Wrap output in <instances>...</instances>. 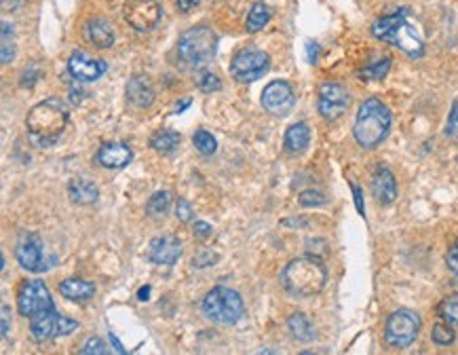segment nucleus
<instances>
[{"instance_id": "6ab92c4d", "label": "nucleus", "mask_w": 458, "mask_h": 355, "mask_svg": "<svg viewBox=\"0 0 458 355\" xmlns=\"http://www.w3.org/2000/svg\"><path fill=\"white\" fill-rule=\"evenodd\" d=\"M125 91H127V100L135 108H148L154 102V87H152L150 78L144 76V74L131 76L129 83H127V87H125Z\"/></svg>"}, {"instance_id": "c756f323", "label": "nucleus", "mask_w": 458, "mask_h": 355, "mask_svg": "<svg viewBox=\"0 0 458 355\" xmlns=\"http://www.w3.org/2000/svg\"><path fill=\"white\" fill-rule=\"evenodd\" d=\"M389 70H391V57H383V59L370 64L368 68H364L359 72V76L366 80H378V78H385Z\"/></svg>"}, {"instance_id": "79ce46f5", "label": "nucleus", "mask_w": 458, "mask_h": 355, "mask_svg": "<svg viewBox=\"0 0 458 355\" xmlns=\"http://www.w3.org/2000/svg\"><path fill=\"white\" fill-rule=\"evenodd\" d=\"M319 44L317 42H313V40H309L307 42V53H309V61L311 64H317V59H319Z\"/></svg>"}, {"instance_id": "09e8293b", "label": "nucleus", "mask_w": 458, "mask_h": 355, "mask_svg": "<svg viewBox=\"0 0 458 355\" xmlns=\"http://www.w3.org/2000/svg\"><path fill=\"white\" fill-rule=\"evenodd\" d=\"M188 106H190V100H184L182 104H178V106H175V112H182V110H186Z\"/></svg>"}, {"instance_id": "ddd939ff", "label": "nucleus", "mask_w": 458, "mask_h": 355, "mask_svg": "<svg viewBox=\"0 0 458 355\" xmlns=\"http://www.w3.org/2000/svg\"><path fill=\"white\" fill-rule=\"evenodd\" d=\"M349 104H351V95H349L345 85H340V83H323L319 87L317 106H319V114L326 121L340 119L347 112Z\"/></svg>"}, {"instance_id": "412c9836", "label": "nucleus", "mask_w": 458, "mask_h": 355, "mask_svg": "<svg viewBox=\"0 0 458 355\" xmlns=\"http://www.w3.org/2000/svg\"><path fill=\"white\" fill-rule=\"evenodd\" d=\"M68 195H70L72 203H76V205H91V203L97 201L99 191H97V186L91 180L74 178L70 182V186H68Z\"/></svg>"}, {"instance_id": "f257e3e1", "label": "nucleus", "mask_w": 458, "mask_h": 355, "mask_svg": "<svg viewBox=\"0 0 458 355\" xmlns=\"http://www.w3.org/2000/svg\"><path fill=\"white\" fill-rule=\"evenodd\" d=\"M68 125V108L61 97H49L30 108L25 116L27 138L38 148H49L57 144Z\"/></svg>"}, {"instance_id": "58836bf2", "label": "nucleus", "mask_w": 458, "mask_h": 355, "mask_svg": "<svg viewBox=\"0 0 458 355\" xmlns=\"http://www.w3.org/2000/svg\"><path fill=\"white\" fill-rule=\"evenodd\" d=\"M446 133H448V136H457L458 133V102L452 106V112H450V119H448Z\"/></svg>"}, {"instance_id": "f704fd0d", "label": "nucleus", "mask_w": 458, "mask_h": 355, "mask_svg": "<svg viewBox=\"0 0 458 355\" xmlns=\"http://www.w3.org/2000/svg\"><path fill=\"white\" fill-rule=\"evenodd\" d=\"M218 258H220L218 254L203 250V252H199V254L192 258V267H194V269H205V267H211L213 263H218Z\"/></svg>"}, {"instance_id": "bb28decb", "label": "nucleus", "mask_w": 458, "mask_h": 355, "mask_svg": "<svg viewBox=\"0 0 458 355\" xmlns=\"http://www.w3.org/2000/svg\"><path fill=\"white\" fill-rule=\"evenodd\" d=\"M169 205H171V195L167 191H156L146 203V214L150 218H163L169 212Z\"/></svg>"}, {"instance_id": "7ed1b4c3", "label": "nucleus", "mask_w": 458, "mask_h": 355, "mask_svg": "<svg viewBox=\"0 0 458 355\" xmlns=\"http://www.w3.org/2000/svg\"><path fill=\"white\" fill-rule=\"evenodd\" d=\"M372 34L378 40L391 42L393 47L406 51L412 57L423 55L425 51V40L423 34L416 30V25L410 23V13L408 8H400L391 15L380 17L378 21H374L372 25Z\"/></svg>"}, {"instance_id": "6e6552de", "label": "nucleus", "mask_w": 458, "mask_h": 355, "mask_svg": "<svg viewBox=\"0 0 458 355\" xmlns=\"http://www.w3.org/2000/svg\"><path fill=\"white\" fill-rule=\"evenodd\" d=\"M271 68V57L268 53L256 49V47H245L235 53L230 61V74L237 83H254L266 74Z\"/></svg>"}, {"instance_id": "423d86ee", "label": "nucleus", "mask_w": 458, "mask_h": 355, "mask_svg": "<svg viewBox=\"0 0 458 355\" xmlns=\"http://www.w3.org/2000/svg\"><path fill=\"white\" fill-rule=\"evenodd\" d=\"M203 313L213 324L235 326L243 318L245 305H243V299L237 290L218 286V288L209 290L207 296L203 299Z\"/></svg>"}, {"instance_id": "20e7f679", "label": "nucleus", "mask_w": 458, "mask_h": 355, "mask_svg": "<svg viewBox=\"0 0 458 355\" xmlns=\"http://www.w3.org/2000/svg\"><path fill=\"white\" fill-rule=\"evenodd\" d=\"M389 129H391V112L387 104H383L378 97L366 100L357 110V119L353 127V136L357 144L366 150H372L378 144H383V140L389 136Z\"/></svg>"}, {"instance_id": "de8ad7c7", "label": "nucleus", "mask_w": 458, "mask_h": 355, "mask_svg": "<svg viewBox=\"0 0 458 355\" xmlns=\"http://www.w3.org/2000/svg\"><path fill=\"white\" fill-rule=\"evenodd\" d=\"M148 296H150V286H142L140 292H137V299L140 301H148Z\"/></svg>"}, {"instance_id": "b1692460", "label": "nucleus", "mask_w": 458, "mask_h": 355, "mask_svg": "<svg viewBox=\"0 0 458 355\" xmlns=\"http://www.w3.org/2000/svg\"><path fill=\"white\" fill-rule=\"evenodd\" d=\"M287 328H290L292 337H294L296 341H300V343H311V341H315V337H317V330H315L313 322H311L309 315H304V313H294V315H290Z\"/></svg>"}, {"instance_id": "a211bd4d", "label": "nucleus", "mask_w": 458, "mask_h": 355, "mask_svg": "<svg viewBox=\"0 0 458 355\" xmlns=\"http://www.w3.org/2000/svg\"><path fill=\"white\" fill-rule=\"evenodd\" d=\"M131 159H133V152L123 142H110L97 150V163L106 169H123L131 163Z\"/></svg>"}, {"instance_id": "e433bc0d", "label": "nucleus", "mask_w": 458, "mask_h": 355, "mask_svg": "<svg viewBox=\"0 0 458 355\" xmlns=\"http://www.w3.org/2000/svg\"><path fill=\"white\" fill-rule=\"evenodd\" d=\"M192 233H194V237H197V239H207V237L213 233V227H211L209 222H203V220H199V222H194V227H192Z\"/></svg>"}, {"instance_id": "f8f14e48", "label": "nucleus", "mask_w": 458, "mask_h": 355, "mask_svg": "<svg viewBox=\"0 0 458 355\" xmlns=\"http://www.w3.org/2000/svg\"><path fill=\"white\" fill-rule=\"evenodd\" d=\"M161 4L156 0H125L123 4V17L125 21L137 30V32H148L156 28L161 21Z\"/></svg>"}, {"instance_id": "72a5a7b5", "label": "nucleus", "mask_w": 458, "mask_h": 355, "mask_svg": "<svg viewBox=\"0 0 458 355\" xmlns=\"http://www.w3.org/2000/svg\"><path fill=\"white\" fill-rule=\"evenodd\" d=\"M80 354L82 355H106L108 354V347H106V343L101 341V339H97V337H93V339H89L87 343H85V347L80 349Z\"/></svg>"}, {"instance_id": "9b49d317", "label": "nucleus", "mask_w": 458, "mask_h": 355, "mask_svg": "<svg viewBox=\"0 0 458 355\" xmlns=\"http://www.w3.org/2000/svg\"><path fill=\"white\" fill-rule=\"evenodd\" d=\"M44 248H42V239L36 233L30 231H21L15 243V258L21 265V269L30 271V273H42L47 271L51 265H47L44 256H42Z\"/></svg>"}, {"instance_id": "a878e982", "label": "nucleus", "mask_w": 458, "mask_h": 355, "mask_svg": "<svg viewBox=\"0 0 458 355\" xmlns=\"http://www.w3.org/2000/svg\"><path fill=\"white\" fill-rule=\"evenodd\" d=\"M271 21V8L264 2H254L247 13V32H260Z\"/></svg>"}, {"instance_id": "9d476101", "label": "nucleus", "mask_w": 458, "mask_h": 355, "mask_svg": "<svg viewBox=\"0 0 458 355\" xmlns=\"http://www.w3.org/2000/svg\"><path fill=\"white\" fill-rule=\"evenodd\" d=\"M76 328H78V322H74L66 315H59L57 311H47V313L30 318V332H32V339L36 343H42L47 339H55V337H68Z\"/></svg>"}, {"instance_id": "cd10ccee", "label": "nucleus", "mask_w": 458, "mask_h": 355, "mask_svg": "<svg viewBox=\"0 0 458 355\" xmlns=\"http://www.w3.org/2000/svg\"><path fill=\"white\" fill-rule=\"evenodd\" d=\"M194 85L199 91L203 93H213V91H220L222 89V83L218 78V74L209 72V70H199L197 76H194Z\"/></svg>"}, {"instance_id": "f3484780", "label": "nucleus", "mask_w": 458, "mask_h": 355, "mask_svg": "<svg viewBox=\"0 0 458 355\" xmlns=\"http://www.w3.org/2000/svg\"><path fill=\"white\" fill-rule=\"evenodd\" d=\"M372 193L380 205H391L397 199V182L389 167L378 165L372 174Z\"/></svg>"}, {"instance_id": "dca6fc26", "label": "nucleus", "mask_w": 458, "mask_h": 355, "mask_svg": "<svg viewBox=\"0 0 458 355\" xmlns=\"http://www.w3.org/2000/svg\"><path fill=\"white\" fill-rule=\"evenodd\" d=\"M182 256V241L173 235H163L150 241L148 246V258L154 265H165L171 267L180 260Z\"/></svg>"}, {"instance_id": "aec40b11", "label": "nucleus", "mask_w": 458, "mask_h": 355, "mask_svg": "<svg viewBox=\"0 0 458 355\" xmlns=\"http://www.w3.org/2000/svg\"><path fill=\"white\" fill-rule=\"evenodd\" d=\"M85 38L95 44L97 49H108L114 44V30H112V23L97 17V19H91L87 21L85 25Z\"/></svg>"}, {"instance_id": "39448f33", "label": "nucleus", "mask_w": 458, "mask_h": 355, "mask_svg": "<svg viewBox=\"0 0 458 355\" xmlns=\"http://www.w3.org/2000/svg\"><path fill=\"white\" fill-rule=\"evenodd\" d=\"M218 47V36L211 28L207 25H194L186 30L180 40H178V59L182 61L184 68L197 70L207 66Z\"/></svg>"}, {"instance_id": "7c9ffc66", "label": "nucleus", "mask_w": 458, "mask_h": 355, "mask_svg": "<svg viewBox=\"0 0 458 355\" xmlns=\"http://www.w3.org/2000/svg\"><path fill=\"white\" fill-rule=\"evenodd\" d=\"M438 313L444 322L458 326V294H452L448 299H444L438 307Z\"/></svg>"}, {"instance_id": "a18cd8bd", "label": "nucleus", "mask_w": 458, "mask_h": 355, "mask_svg": "<svg viewBox=\"0 0 458 355\" xmlns=\"http://www.w3.org/2000/svg\"><path fill=\"white\" fill-rule=\"evenodd\" d=\"M199 2H201V0H178V8H180L182 13H190Z\"/></svg>"}, {"instance_id": "1a4fd4ad", "label": "nucleus", "mask_w": 458, "mask_h": 355, "mask_svg": "<svg viewBox=\"0 0 458 355\" xmlns=\"http://www.w3.org/2000/svg\"><path fill=\"white\" fill-rule=\"evenodd\" d=\"M17 309L27 320L34 315L47 313V311H57L47 284L40 279H32V282L21 284V288L17 292Z\"/></svg>"}, {"instance_id": "393cba45", "label": "nucleus", "mask_w": 458, "mask_h": 355, "mask_svg": "<svg viewBox=\"0 0 458 355\" xmlns=\"http://www.w3.org/2000/svg\"><path fill=\"white\" fill-rule=\"evenodd\" d=\"M180 142H182V138H180V133L173 131V129H161V131H156V133L150 138V146H152L159 155H171V152H175V148L180 146Z\"/></svg>"}, {"instance_id": "a19ab883", "label": "nucleus", "mask_w": 458, "mask_h": 355, "mask_svg": "<svg viewBox=\"0 0 458 355\" xmlns=\"http://www.w3.org/2000/svg\"><path fill=\"white\" fill-rule=\"evenodd\" d=\"M38 76H40L38 70H25V72L21 74V87H32Z\"/></svg>"}, {"instance_id": "49530a36", "label": "nucleus", "mask_w": 458, "mask_h": 355, "mask_svg": "<svg viewBox=\"0 0 458 355\" xmlns=\"http://www.w3.org/2000/svg\"><path fill=\"white\" fill-rule=\"evenodd\" d=\"M110 343H112V345H114V349H116V351H118V354H127V349H125V347H123V343H120V341H118V337H116V335H114V332H110Z\"/></svg>"}, {"instance_id": "c03bdc74", "label": "nucleus", "mask_w": 458, "mask_h": 355, "mask_svg": "<svg viewBox=\"0 0 458 355\" xmlns=\"http://www.w3.org/2000/svg\"><path fill=\"white\" fill-rule=\"evenodd\" d=\"M8 315H11L8 305H2V337L4 339L8 337Z\"/></svg>"}, {"instance_id": "ea45409f", "label": "nucleus", "mask_w": 458, "mask_h": 355, "mask_svg": "<svg viewBox=\"0 0 458 355\" xmlns=\"http://www.w3.org/2000/svg\"><path fill=\"white\" fill-rule=\"evenodd\" d=\"M446 265H448V269H450L452 273H457L458 275V241L450 248V252H448V256H446Z\"/></svg>"}, {"instance_id": "2f4dec72", "label": "nucleus", "mask_w": 458, "mask_h": 355, "mask_svg": "<svg viewBox=\"0 0 458 355\" xmlns=\"http://www.w3.org/2000/svg\"><path fill=\"white\" fill-rule=\"evenodd\" d=\"M431 339H433L435 345L448 347V345L454 343L457 335H454V330H452V326H450L448 322H442V324H435V326H433V330H431Z\"/></svg>"}, {"instance_id": "c9c22d12", "label": "nucleus", "mask_w": 458, "mask_h": 355, "mask_svg": "<svg viewBox=\"0 0 458 355\" xmlns=\"http://www.w3.org/2000/svg\"><path fill=\"white\" fill-rule=\"evenodd\" d=\"M175 216H178V220H180V222H188V220L192 218V207L188 205V201H186V199H180V201H178Z\"/></svg>"}, {"instance_id": "4c0bfd02", "label": "nucleus", "mask_w": 458, "mask_h": 355, "mask_svg": "<svg viewBox=\"0 0 458 355\" xmlns=\"http://www.w3.org/2000/svg\"><path fill=\"white\" fill-rule=\"evenodd\" d=\"M13 55H15V44H13V40H2V53H0L2 64H4V66L11 64Z\"/></svg>"}, {"instance_id": "37998d69", "label": "nucleus", "mask_w": 458, "mask_h": 355, "mask_svg": "<svg viewBox=\"0 0 458 355\" xmlns=\"http://www.w3.org/2000/svg\"><path fill=\"white\" fill-rule=\"evenodd\" d=\"M353 186V195H355V205H357V212L361 214V216H366L364 212V193H361V188L357 186V184H351Z\"/></svg>"}, {"instance_id": "4be33fe9", "label": "nucleus", "mask_w": 458, "mask_h": 355, "mask_svg": "<svg viewBox=\"0 0 458 355\" xmlns=\"http://www.w3.org/2000/svg\"><path fill=\"white\" fill-rule=\"evenodd\" d=\"M59 292L63 299L74 301V303H87L95 294V286L85 279H66L59 284Z\"/></svg>"}, {"instance_id": "5701e85b", "label": "nucleus", "mask_w": 458, "mask_h": 355, "mask_svg": "<svg viewBox=\"0 0 458 355\" xmlns=\"http://www.w3.org/2000/svg\"><path fill=\"white\" fill-rule=\"evenodd\" d=\"M309 142H311V129H309L307 123H294V125L285 131L283 144H285V150L292 152V155H298V152L307 150Z\"/></svg>"}, {"instance_id": "4468645a", "label": "nucleus", "mask_w": 458, "mask_h": 355, "mask_svg": "<svg viewBox=\"0 0 458 355\" xmlns=\"http://www.w3.org/2000/svg\"><path fill=\"white\" fill-rule=\"evenodd\" d=\"M294 104L296 95L287 80H273L262 91V106L275 116H285L294 108Z\"/></svg>"}, {"instance_id": "2eb2a0df", "label": "nucleus", "mask_w": 458, "mask_h": 355, "mask_svg": "<svg viewBox=\"0 0 458 355\" xmlns=\"http://www.w3.org/2000/svg\"><path fill=\"white\" fill-rule=\"evenodd\" d=\"M106 70H108L106 61L91 57L87 51H72V55L68 57V72L80 83L97 80Z\"/></svg>"}, {"instance_id": "c85d7f7f", "label": "nucleus", "mask_w": 458, "mask_h": 355, "mask_svg": "<svg viewBox=\"0 0 458 355\" xmlns=\"http://www.w3.org/2000/svg\"><path fill=\"white\" fill-rule=\"evenodd\" d=\"M192 144H194V148H197L201 155H205V157H209V155H213V152L218 150V142H216V138H213L209 131H205V129L194 131V136H192Z\"/></svg>"}, {"instance_id": "473e14b6", "label": "nucleus", "mask_w": 458, "mask_h": 355, "mask_svg": "<svg viewBox=\"0 0 458 355\" xmlns=\"http://www.w3.org/2000/svg\"><path fill=\"white\" fill-rule=\"evenodd\" d=\"M298 203H300L302 207H319V205H326V203H328V197H326L323 193H319V191L311 188V191H304V193H300V197H298Z\"/></svg>"}, {"instance_id": "0eeeda50", "label": "nucleus", "mask_w": 458, "mask_h": 355, "mask_svg": "<svg viewBox=\"0 0 458 355\" xmlns=\"http://www.w3.org/2000/svg\"><path fill=\"white\" fill-rule=\"evenodd\" d=\"M421 332V318L410 309H397L385 326V341L393 349H408Z\"/></svg>"}, {"instance_id": "f03ea898", "label": "nucleus", "mask_w": 458, "mask_h": 355, "mask_svg": "<svg viewBox=\"0 0 458 355\" xmlns=\"http://www.w3.org/2000/svg\"><path fill=\"white\" fill-rule=\"evenodd\" d=\"M328 284V269L319 256H300L285 265L281 273V286L296 299L317 296Z\"/></svg>"}]
</instances>
